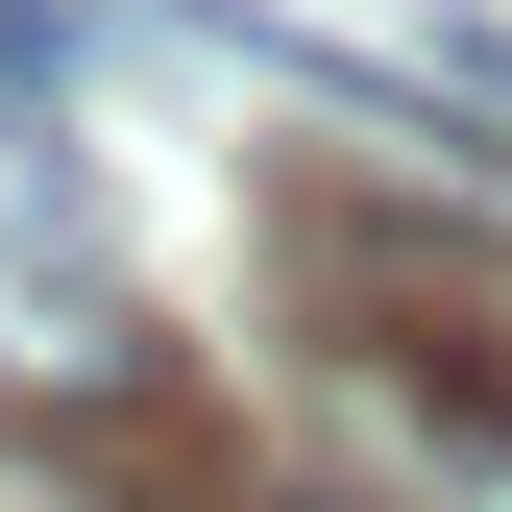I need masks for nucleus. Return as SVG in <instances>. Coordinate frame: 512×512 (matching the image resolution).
Masks as SVG:
<instances>
[{"label":"nucleus","instance_id":"nucleus-1","mask_svg":"<svg viewBox=\"0 0 512 512\" xmlns=\"http://www.w3.org/2000/svg\"><path fill=\"white\" fill-rule=\"evenodd\" d=\"M25 74H49V25H25V0H0V98H25Z\"/></svg>","mask_w":512,"mask_h":512}]
</instances>
